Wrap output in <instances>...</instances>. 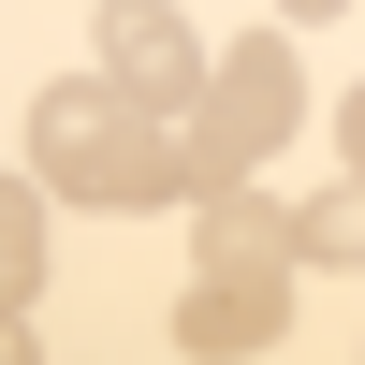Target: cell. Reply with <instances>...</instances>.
<instances>
[{"label":"cell","instance_id":"cell-1","mask_svg":"<svg viewBox=\"0 0 365 365\" xmlns=\"http://www.w3.org/2000/svg\"><path fill=\"white\" fill-rule=\"evenodd\" d=\"M292 117H307V58L263 29V44H234L220 73H205V103L175 117V161H161V205H220V190H249L263 161L292 146Z\"/></svg>","mask_w":365,"mask_h":365},{"label":"cell","instance_id":"cell-6","mask_svg":"<svg viewBox=\"0 0 365 365\" xmlns=\"http://www.w3.org/2000/svg\"><path fill=\"white\" fill-rule=\"evenodd\" d=\"M44 190H15V175H0V322H29V292H44Z\"/></svg>","mask_w":365,"mask_h":365},{"label":"cell","instance_id":"cell-3","mask_svg":"<svg viewBox=\"0 0 365 365\" xmlns=\"http://www.w3.org/2000/svg\"><path fill=\"white\" fill-rule=\"evenodd\" d=\"M103 88H132L146 117H190L205 103V44H190V15H175V0H103Z\"/></svg>","mask_w":365,"mask_h":365},{"label":"cell","instance_id":"cell-9","mask_svg":"<svg viewBox=\"0 0 365 365\" xmlns=\"http://www.w3.org/2000/svg\"><path fill=\"white\" fill-rule=\"evenodd\" d=\"M0 365H44V336H29V322H0Z\"/></svg>","mask_w":365,"mask_h":365},{"label":"cell","instance_id":"cell-2","mask_svg":"<svg viewBox=\"0 0 365 365\" xmlns=\"http://www.w3.org/2000/svg\"><path fill=\"white\" fill-rule=\"evenodd\" d=\"M161 161H175V117H146L132 88H103V73H58L44 103H29V190L161 205Z\"/></svg>","mask_w":365,"mask_h":365},{"label":"cell","instance_id":"cell-8","mask_svg":"<svg viewBox=\"0 0 365 365\" xmlns=\"http://www.w3.org/2000/svg\"><path fill=\"white\" fill-rule=\"evenodd\" d=\"M336 146H351V175H365V88H351V103H336Z\"/></svg>","mask_w":365,"mask_h":365},{"label":"cell","instance_id":"cell-7","mask_svg":"<svg viewBox=\"0 0 365 365\" xmlns=\"http://www.w3.org/2000/svg\"><path fill=\"white\" fill-rule=\"evenodd\" d=\"M292 249H307V263H351V278H365V175H351V190H322V205H292Z\"/></svg>","mask_w":365,"mask_h":365},{"label":"cell","instance_id":"cell-5","mask_svg":"<svg viewBox=\"0 0 365 365\" xmlns=\"http://www.w3.org/2000/svg\"><path fill=\"white\" fill-rule=\"evenodd\" d=\"M292 336V292H220V278H190V307H175V351L190 365H249V351H278Z\"/></svg>","mask_w":365,"mask_h":365},{"label":"cell","instance_id":"cell-4","mask_svg":"<svg viewBox=\"0 0 365 365\" xmlns=\"http://www.w3.org/2000/svg\"><path fill=\"white\" fill-rule=\"evenodd\" d=\"M190 249H205L220 292H292V263H307V249H292V205H263V190H220Z\"/></svg>","mask_w":365,"mask_h":365},{"label":"cell","instance_id":"cell-10","mask_svg":"<svg viewBox=\"0 0 365 365\" xmlns=\"http://www.w3.org/2000/svg\"><path fill=\"white\" fill-rule=\"evenodd\" d=\"M278 15H351V0H278Z\"/></svg>","mask_w":365,"mask_h":365}]
</instances>
